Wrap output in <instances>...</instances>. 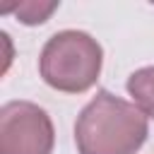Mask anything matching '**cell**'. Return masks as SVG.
Masks as SVG:
<instances>
[{
    "label": "cell",
    "mask_w": 154,
    "mask_h": 154,
    "mask_svg": "<svg viewBox=\"0 0 154 154\" xmlns=\"http://www.w3.org/2000/svg\"><path fill=\"white\" fill-rule=\"evenodd\" d=\"M147 137V116L108 91H99L79 113L75 140L79 154H135Z\"/></svg>",
    "instance_id": "1"
},
{
    "label": "cell",
    "mask_w": 154,
    "mask_h": 154,
    "mask_svg": "<svg viewBox=\"0 0 154 154\" xmlns=\"http://www.w3.org/2000/svg\"><path fill=\"white\" fill-rule=\"evenodd\" d=\"M128 91L135 96L140 108L154 118V67H142L132 72L128 79Z\"/></svg>",
    "instance_id": "4"
},
{
    "label": "cell",
    "mask_w": 154,
    "mask_h": 154,
    "mask_svg": "<svg viewBox=\"0 0 154 154\" xmlns=\"http://www.w3.org/2000/svg\"><path fill=\"white\" fill-rule=\"evenodd\" d=\"M55 2H19V5H2V10H12L24 24H41L55 10Z\"/></svg>",
    "instance_id": "5"
},
{
    "label": "cell",
    "mask_w": 154,
    "mask_h": 154,
    "mask_svg": "<svg viewBox=\"0 0 154 154\" xmlns=\"http://www.w3.org/2000/svg\"><path fill=\"white\" fill-rule=\"evenodd\" d=\"M41 77L60 91H84L101 72V46L84 31H60L41 51Z\"/></svg>",
    "instance_id": "2"
},
{
    "label": "cell",
    "mask_w": 154,
    "mask_h": 154,
    "mask_svg": "<svg viewBox=\"0 0 154 154\" xmlns=\"http://www.w3.org/2000/svg\"><path fill=\"white\" fill-rule=\"evenodd\" d=\"M53 123L29 101H10L0 111V154H51Z\"/></svg>",
    "instance_id": "3"
}]
</instances>
